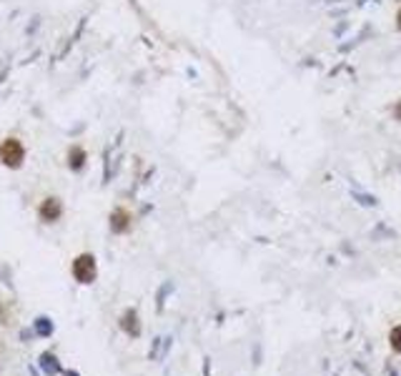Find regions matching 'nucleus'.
<instances>
[{
	"label": "nucleus",
	"mask_w": 401,
	"mask_h": 376,
	"mask_svg": "<svg viewBox=\"0 0 401 376\" xmlns=\"http://www.w3.org/2000/svg\"><path fill=\"white\" fill-rule=\"evenodd\" d=\"M73 276H76L80 284H90V281L96 278V261H93L90 254L76 258V264H73Z\"/></svg>",
	"instance_id": "1"
},
{
	"label": "nucleus",
	"mask_w": 401,
	"mask_h": 376,
	"mask_svg": "<svg viewBox=\"0 0 401 376\" xmlns=\"http://www.w3.org/2000/svg\"><path fill=\"white\" fill-rule=\"evenodd\" d=\"M0 156H3V163H8V166H20V160H23V146L16 138H8L3 146H0Z\"/></svg>",
	"instance_id": "2"
},
{
	"label": "nucleus",
	"mask_w": 401,
	"mask_h": 376,
	"mask_svg": "<svg viewBox=\"0 0 401 376\" xmlns=\"http://www.w3.org/2000/svg\"><path fill=\"white\" fill-rule=\"evenodd\" d=\"M60 211H63V206H60L58 198H48V201L40 206V216H43V221H48V224L58 221V218H60Z\"/></svg>",
	"instance_id": "3"
},
{
	"label": "nucleus",
	"mask_w": 401,
	"mask_h": 376,
	"mask_svg": "<svg viewBox=\"0 0 401 376\" xmlns=\"http://www.w3.org/2000/svg\"><path fill=\"white\" fill-rule=\"evenodd\" d=\"M120 326H123V328H126L130 336H138V334H140V326H138V314H136L133 308H130L128 314H123V324H120Z\"/></svg>",
	"instance_id": "4"
},
{
	"label": "nucleus",
	"mask_w": 401,
	"mask_h": 376,
	"mask_svg": "<svg viewBox=\"0 0 401 376\" xmlns=\"http://www.w3.org/2000/svg\"><path fill=\"white\" fill-rule=\"evenodd\" d=\"M40 368H43L46 374H58V371H60V366H58V361H56L53 354H43V356H40Z\"/></svg>",
	"instance_id": "5"
},
{
	"label": "nucleus",
	"mask_w": 401,
	"mask_h": 376,
	"mask_svg": "<svg viewBox=\"0 0 401 376\" xmlns=\"http://www.w3.org/2000/svg\"><path fill=\"white\" fill-rule=\"evenodd\" d=\"M110 228H113L116 234L126 231V228H128V214H126V211H116V214H113V224H110Z\"/></svg>",
	"instance_id": "6"
},
{
	"label": "nucleus",
	"mask_w": 401,
	"mask_h": 376,
	"mask_svg": "<svg viewBox=\"0 0 401 376\" xmlns=\"http://www.w3.org/2000/svg\"><path fill=\"white\" fill-rule=\"evenodd\" d=\"M388 344H391V348H394L396 354H401V324L391 328V334H388Z\"/></svg>",
	"instance_id": "7"
},
{
	"label": "nucleus",
	"mask_w": 401,
	"mask_h": 376,
	"mask_svg": "<svg viewBox=\"0 0 401 376\" xmlns=\"http://www.w3.org/2000/svg\"><path fill=\"white\" fill-rule=\"evenodd\" d=\"M70 158H73V160H70V166L78 170V168L83 166V158H86V153H83L80 148H73V150H70Z\"/></svg>",
	"instance_id": "8"
},
{
	"label": "nucleus",
	"mask_w": 401,
	"mask_h": 376,
	"mask_svg": "<svg viewBox=\"0 0 401 376\" xmlns=\"http://www.w3.org/2000/svg\"><path fill=\"white\" fill-rule=\"evenodd\" d=\"M53 326L48 324V318H38V334H50Z\"/></svg>",
	"instance_id": "9"
},
{
	"label": "nucleus",
	"mask_w": 401,
	"mask_h": 376,
	"mask_svg": "<svg viewBox=\"0 0 401 376\" xmlns=\"http://www.w3.org/2000/svg\"><path fill=\"white\" fill-rule=\"evenodd\" d=\"M391 113H394V118H396V120L401 123V100H396V103H394V108H391Z\"/></svg>",
	"instance_id": "10"
},
{
	"label": "nucleus",
	"mask_w": 401,
	"mask_h": 376,
	"mask_svg": "<svg viewBox=\"0 0 401 376\" xmlns=\"http://www.w3.org/2000/svg\"><path fill=\"white\" fill-rule=\"evenodd\" d=\"M396 30L401 33V8H398V13H396Z\"/></svg>",
	"instance_id": "11"
},
{
	"label": "nucleus",
	"mask_w": 401,
	"mask_h": 376,
	"mask_svg": "<svg viewBox=\"0 0 401 376\" xmlns=\"http://www.w3.org/2000/svg\"><path fill=\"white\" fill-rule=\"evenodd\" d=\"M66 376H78V374H76V371H68V374H66Z\"/></svg>",
	"instance_id": "12"
}]
</instances>
